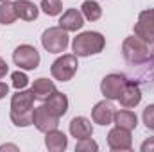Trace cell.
<instances>
[{
    "label": "cell",
    "instance_id": "8",
    "mask_svg": "<svg viewBox=\"0 0 154 152\" xmlns=\"http://www.w3.org/2000/svg\"><path fill=\"white\" fill-rule=\"evenodd\" d=\"M125 82H127L125 75H122V74H109V75H106L102 79L100 91H102V95L108 100H118V97L124 91Z\"/></svg>",
    "mask_w": 154,
    "mask_h": 152
},
{
    "label": "cell",
    "instance_id": "13",
    "mask_svg": "<svg viewBox=\"0 0 154 152\" xmlns=\"http://www.w3.org/2000/svg\"><path fill=\"white\" fill-rule=\"evenodd\" d=\"M84 25V16L82 13H79L77 9H68L63 13V16L59 18V27L65 29L66 32H74L79 31Z\"/></svg>",
    "mask_w": 154,
    "mask_h": 152
},
{
    "label": "cell",
    "instance_id": "17",
    "mask_svg": "<svg viewBox=\"0 0 154 152\" xmlns=\"http://www.w3.org/2000/svg\"><path fill=\"white\" fill-rule=\"evenodd\" d=\"M45 106L52 111V113L56 114V116H63V114L66 113V109H68V99H66V95H63V93H59V91H56L52 97H48L47 100H45Z\"/></svg>",
    "mask_w": 154,
    "mask_h": 152
},
{
    "label": "cell",
    "instance_id": "22",
    "mask_svg": "<svg viewBox=\"0 0 154 152\" xmlns=\"http://www.w3.org/2000/svg\"><path fill=\"white\" fill-rule=\"evenodd\" d=\"M41 9L45 14L56 16L63 11V4H61V0H41Z\"/></svg>",
    "mask_w": 154,
    "mask_h": 152
},
{
    "label": "cell",
    "instance_id": "2",
    "mask_svg": "<svg viewBox=\"0 0 154 152\" xmlns=\"http://www.w3.org/2000/svg\"><path fill=\"white\" fill-rule=\"evenodd\" d=\"M104 45H106V39L100 32L88 31V32H81L77 38H74L72 48H74V54L77 57H86V56H93V54L102 52Z\"/></svg>",
    "mask_w": 154,
    "mask_h": 152
},
{
    "label": "cell",
    "instance_id": "26",
    "mask_svg": "<svg viewBox=\"0 0 154 152\" xmlns=\"http://www.w3.org/2000/svg\"><path fill=\"white\" fill-rule=\"evenodd\" d=\"M142 152H154V138H149L142 143Z\"/></svg>",
    "mask_w": 154,
    "mask_h": 152
},
{
    "label": "cell",
    "instance_id": "28",
    "mask_svg": "<svg viewBox=\"0 0 154 152\" xmlns=\"http://www.w3.org/2000/svg\"><path fill=\"white\" fill-rule=\"evenodd\" d=\"M7 91H9V86L5 82H0V99H4L7 95Z\"/></svg>",
    "mask_w": 154,
    "mask_h": 152
},
{
    "label": "cell",
    "instance_id": "24",
    "mask_svg": "<svg viewBox=\"0 0 154 152\" xmlns=\"http://www.w3.org/2000/svg\"><path fill=\"white\" fill-rule=\"evenodd\" d=\"M11 79H13V86H14L16 90H23V88L29 84V79H27V75H25L23 72H14V74L11 75Z\"/></svg>",
    "mask_w": 154,
    "mask_h": 152
},
{
    "label": "cell",
    "instance_id": "30",
    "mask_svg": "<svg viewBox=\"0 0 154 152\" xmlns=\"http://www.w3.org/2000/svg\"><path fill=\"white\" fill-rule=\"evenodd\" d=\"M0 2H5V0H0Z\"/></svg>",
    "mask_w": 154,
    "mask_h": 152
},
{
    "label": "cell",
    "instance_id": "14",
    "mask_svg": "<svg viewBox=\"0 0 154 152\" xmlns=\"http://www.w3.org/2000/svg\"><path fill=\"white\" fill-rule=\"evenodd\" d=\"M70 134L77 138V140H86V138H91L93 134V127L90 123L88 118L84 116H75L72 122H70Z\"/></svg>",
    "mask_w": 154,
    "mask_h": 152
},
{
    "label": "cell",
    "instance_id": "16",
    "mask_svg": "<svg viewBox=\"0 0 154 152\" xmlns=\"http://www.w3.org/2000/svg\"><path fill=\"white\" fill-rule=\"evenodd\" d=\"M32 93H34V97L38 99V100H47L48 97H52L57 90H56V86H54V82L52 81H48V79H36L34 81V84H32V90H31Z\"/></svg>",
    "mask_w": 154,
    "mask_h": 152
},
{
    "label": "cell",
    "instance_id": "18",
    "mask_svg": "<svg viewBox=\"0 0 154 152\" xmlns=\"http://www.w3.org/2000/svg\"><path fill=\"white\" fill-rule=\"evenodd\" d=\"M14 7H16L18 18H22L25 22H32V20L38 18V7L32 2H29V0H16Z\"/></svg>",
    "mask_w": 154,
    "mask_h": 152
},
{
    "label": "cell",
    "instance_id": "27",
    "mask_svg": "<svg viewBox=\"0 0 154 152\" xmlns=\"http://www.w3.org/2000/svg\"><path fill=\"white\" fill-rule=\"evenodd\" d=\"M7 70H9V66H7V63L0 57V79L2 77H5V74H7Z\"/></svg>",
    "mask_w": 154,
    "mask_h": 152
},
{
    "label": "cell",
    "instance_id": "21",
    "mask_svg": "<svg viewBox=\"0 0 154 152\" xmlns=\"http://www.w3.org/2000/svg\"><path fill=\"white\" fill-rule=\"evenodd\" d=\"M81 11H82V16H84L86 20H90V22H95V20H99V18L102 16V9H100V5H99L97 2H93V0H86V2H82Z\"/></svg>",
    "mask_w": 154,
    "mask_h": 152
},
{
    "label": "cell",
    "instance_id": "5",
    "mask_svg": "<svg viewBox=\"0 0 154 152\" xmlns=\"http://www.w3.org/2000/svg\"><path fill=\"white\" fill-rule=\"evenodd\" d=\"M77 66H79V63H77L75 54H65V56H61L59 59H56L52 63L50 74H52L54 79H57L61 82H66V81H70L75 75Z\"/></svg>",
    "mask_w": 154,
    "mask_h": 152
},
{
    "label": "cell",
    "instance_id": "4",
    "mask_svg": "<svg viewBox=\"0 0 154 152\" xmlns=\"http://www.w3.org/2000/svg\"><path fill=\"white\" fill-rule=\"evenodd\" d=\"M41 45L50 54H61L68 47V32L61 27H50L43 32Z\"/></svg>",
    "mask_w": 154,
    "mask_h": 152
},
{
    "label": "cell",
    "instance_id": "10",
    "mask_svg": "<svg viewBox=\"0 0 154 152\" xmlns=\"http://www.w3.org/2000/svg\"><path fill=\"white\" fill-rule=\"evenodd\" d=\"M108 145H109L111 150H129L131 145H133L131 131L116 125L115 129H111L109 134H108Z\"/></svg>",
    "mask_w": 154,
    "mask_h": 152
},
{
    "label": "cell",
    "instance_id": "6",
    "mask_svg": "<svg viewBox=\"0 0 154 152\" xmlns=\"http://www.w3.org/2000/svg\"><path fill=\"white\" fill-rule=\"evenodd\" d=\"M13 61L22 70H36L39 65V54L31 45H20L13 52Z\"/></svg>",
    "mask_w": 154,
    "mask_h": 152
},
{
    "label": "cell",
    "instance_id": "1",
    "mask_svg": "<svg viewBox=\"0 0 154 152\" xmlns=\"http://www.w3.org/2000/svg\"><path fill=\"white\" fill-rule=\"evenodd\" d=\"M32 91H16L11 99V120L18 127H27L32 123V106H34Z\"/></svg>",
    "mask_w": 154,
    "mask_h": 152
},
{
    "label": "cell",
    "instance_id": "19",
    "mask_svg": "<svg viewBox=\"0 0 154 152\" xmlns=\"http://www.w3.org/2000/svg\"><path fill=\"white\" fill-rule=\"evenodd\" d=\"M113 122H115L118 127H124V129H127V131H133V129H136V125H138V118H136V114L133 113V111H129V109L115 111V118H113Z\"/></svg>",
    "mask_w": 154,
    "mask_h": 152
},
{
    "label": "cell",
    "instance_id": "7",
    "mask_svg": "<svg viewBox=\"0 0 154 152\" xmlns=\"http://www.w3.org/2000/svg\"><path fill=\"white\" fill-rule=\"evenodd\" d=\"M32 123L36 125L38 131H41V132L47 134L48 131L57 129V125H59V116H56V114L43 104V106H38V108L32 109Z\"/></svg>",
    "mask_w": 154,
    "mask_h": 152
},
{
    "label": "cell",
    "instance_id": "29",
    "mask_svg": "<svg viewBox=\"0 0 154 152\" xmlns=\"http://www.w3.org/2000/svg\"><path fill=\"white\" fill-rule=\"evenodd\" d=\"M4 150H18V147L16 145H2L0 147V152H4Z\"/></svg>",
    "mask_w": 154,
    "mask_h": 152
},
{
    "label": "cell",
    "instance_id": "25",
    "mask_svg": "<svg viewBox=\"0 0 154 152\" xmlns=\"http://www.w3.org/2000/svg\"><path fill=\"white\" fill-rule=\"evenodd\" d=\"M142 118H143V123L147 125V129H152L154 131V104L147 106V108L143 109Z\"/></svg>",
    "mask_w": 154,
    "mask_h": 152
},
{
    "label": "cell",
    "instance_id": "11",
    "mask_svg": "<svg viewBox=\"0 0 154 152\" xmlns=\"http://www.w3.org/2000/svg\"><path fill=\"white\" fill-rule=\"evenodd\" d=\"M118 100H120V104L124 106V108H136L138 104H140V100H142V91H140V86L134 82V81H127L125 82V86H124V91H122V95L118 97Z\"/></svg>",
    "mask_w": 154,
    "mask_h": 152
},
{
    "label": "cell",
    "instance_id": "15",
    "mask_svg": "<svg viewBox=\"0 0 154 152\" xmlns=\"http://www.w3.org/2000/svg\"><path fill=\"white\" fill-rule=\"evenodd\" d=\"M45 147L52 152H63L68 147V138L57 129L48 131L47 136H45Z\"/></svg>",
    "mask_w": 154,
    "mask_h": 152
},
{
    "label": "cell",
    "instance_id": "3",
    "mask_svg": "<svg viewBox=\"0 0 154 152\" xmlns=\"http://www.w3.org/2000/svg\"><path fill=\"white\" fill-rule=\"evenodd\" d=\"M122 56L125 57L127 63H133V65H140V63H145L151 54H149V47L143 39H140L138 36H129V38L124 39L122 43Z\"/></svg>",
    "mask_w": 154,
    "mask_h": 152
},
{
    "label": "cell",
    "instance_id": "12",
    "mask_svg": "<svg viewBox=\"0 0 154 152\" xmlns=\"http://www.w3.org/2000/svg\"><path fill=\"white\" fill-rule=\"evenodd\" d=\"M91 118L95 123L99 125H109L115 118V108L111 102L108 100H102L99 104H95V108L91 109Z\"/></svg>",
    "mask_w": 154,
    "mask_h": 152
},
{
    "label": "cell",
    "instance_id": "20",
    "mask_svg": "<svg viewBox=\"0 0 154 152\" xmlns=\"http://www.w3.org/2000/svg\"><path fill=\"white\" fill-rule=\"evenodd\" d=\"M18 18L16 14V7H14V2H2L0 4V23L2 25H11L14 20Z\"/></svg>",
    "mask_w": 154,
    "mask_h": 152
},
{
    "label": "cell",
    "instance_id": "23",
    "mask_svg": "<svg viewBox=\"0 0 154 152\" xmlns=\"http://www.w3.org/2000/svg\"><path fill=\"white\" fill-rule=\"evenodd\" d=\"M77 152H86V150H99V145L91 140V138H86V140H79V143L75 145Z\"/></svg>",
    "mask_w": 154,
    "mask_h": 152
},
{
    "label": "cell",
    "instance_id": "9",
    "mask_svg": "<svg viewBox=\"0 0 154 152\" xmlns=\"http://www.w3.org/2000/svg\"><path fill=\"white\" fill-rule=\"evenodd\" d=\"M134 34L145 43H154V7L140 13L138 23L134 25Z\"/></svg>",
    "mask_w": 154,
    "mask_h": 152
}]
</instances>
